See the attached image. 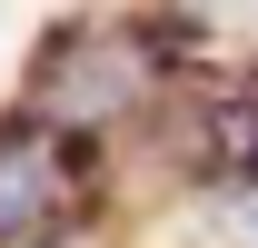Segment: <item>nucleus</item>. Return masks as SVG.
I'll list each match as a JSON object with an SVG mask.
<instances>
[{
	"label": "nucleus",
	"mask_w": 258,
	"mask_h": 248,
	"mask_svg": "<svg viewBox=\"0 0 258 248\" xmlns=\"http://www.w3.org/2000/svg\"><path fill=\"white\" fill-rule=\"evenodd\" d=\"M139 80H149V60H139L129 30H60L30 70V99L50 109V129L60 119L80 129V119H109L119 99H139Z\"/></svg>",
	"instance_id": "f03ea898"
},
{
	"label": "nucleus",
	"mask_w": 258,
	"mask_h": 248,
	"mask_svg": "<svg viewBox=\"0 0 258 248\" xmlns=\"http://www.w3.org/2000/svg\"><path fill=\"white\" fill-rule=\"evenodd\" d=\"M189 159L219 169V179H258V70L199 80V99H189Z\"/></svg>",
	"instance_id": "7ed1b4c3"
},
{
	"label": "nucleus",
	"mask_w": 258,
	"mask_h": 248,
	"mask_svg": "<svg viewBox=\"0 0 258 248\" xmlns=\"http://www.w3.org/2000/svg\"><path fill=\"white\" fill-rule=\"evenodd\" d=\"M80 218V149L50 119L0 129V248H40Z\"/></svg>",
	"instance_id": "f257e3e1"
}]
</instances>
